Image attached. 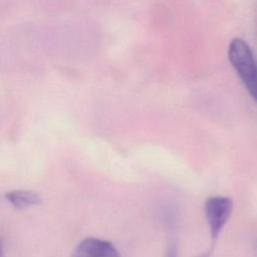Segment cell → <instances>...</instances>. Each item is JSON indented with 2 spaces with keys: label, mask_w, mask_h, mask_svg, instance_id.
I'll return each mask as SVG.
<instances>
[{
  "label": "cell",
  "mask_w": 257,
  "mask_h": 257,
  "mask_svg": "<svg viewBox=\"0 0 257 257\" xmlns=\"http://www.w3.org/2000/svg\"><path fill=\"white\" fill-rule=\"evenodd\" d=\"M0 257H2V245H1V241H0Z\"/></svg>",
  "instance_id": "5b68a950"
},
{
  "label": "cell",
  "mask_w": 257,
  "mask_h": 257,
  "mask_svg": "<svg viewBox=\"0 0 257 257\" xmlns=\"http://www.w3.org/2000/svg\"><path fill=\"white\" fill-rule=\"evenodd\" d=\"M72 257H121L117 249L108 241L88 237L78 243Z\"/></svg>",
  "instance_id": "3957f363"
},
{
  "label": "cell",
  "mask_w": 257,
  "mask_h": 257,
  "mask_svg": "<svg viewBox=\"0 0 257 257\" xmlns=\"http://www.w3.org/2000/svg\"><path fill=\"white\" fill-rule=\"evenodd\" d=\"M7 201L16 209H26L40 204L39 196L30 190H14L5 195Z\"/></svg>",
  "instance_id": "277c9868"
},
{
  "label": "cell",
  "mask_w": 257,
  "mask_h": 257,
  "mask_svg": "<svg viewBox=\"0 0 257 257\" xmlns=\"http://www.w3.org/2000/svg\"><path fill=\"white\" fill-rule=\"evenodd\" d=\"M228 56L246 89L257 101V61L250 46L244 40L235 38L229 45Z\"/></svg>",
  "instance_id": "6da1fadb"
},
{
  "label": "cell",
  "mask_w": 257,
  "mask_h": 257,
  "mask_svg": "<svg viewBox=\"0 0 257 257\" xmlns=\"http://www.w3.org/2000/svg\"><path fill=\"white\" fill-rule=\"evenodd\" d=\"M205 217L209 226L212 247L233 211L232 199L226 196H214L205 203Z\"/></svg>",
  "instance_id": "7a4b0ae2"
}]
</instances>
